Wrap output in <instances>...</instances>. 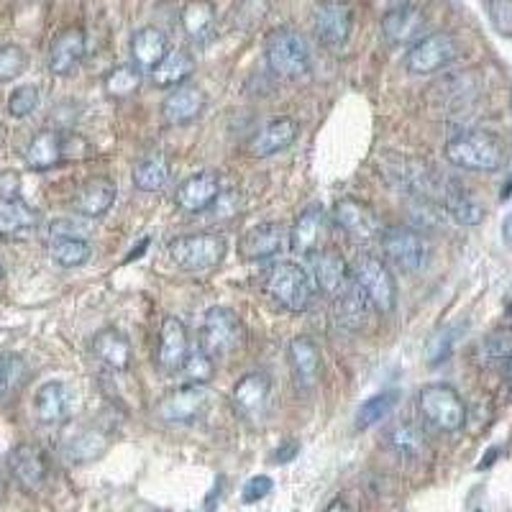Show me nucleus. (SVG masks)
<instances>
[{
    "label": "nucleus",
    "mask_w": 512,
    "mask_h": 512,
    "mask_svg": "<svg viewBox=\"0 0 512 512\" xmlns=\"http://www.w3.org/2000/svg\"><path fill=\"white\" fill-rule=\"evenodd\" d=\"M443 157L466 172H497L505 167L507 154L497 136L487 131H466L446 141Z\"/></svg>",
    "instance_id": "nucleus-1"
},
{
    "label": "nucleus",
    "mask_w": 512,
    "mask_h": 512,
    "mask_svg": "<svg viewBox=\"0 0 512 512\" xmlns=\"http://www.w3.org/2000/svg\"><path fill=\"white\" fill-rule=\"evenodd\" d=\"M262 290L290 313H305L315 303L313 277L295 262L272 264L262 277Z\"/></svg>",
    "instance_id": "nucleus-2"
},
{
    "label": "nucleus",
    "mask_w": 512,
    "mask_h": 512,
    "mask_svg": "<svg viewBox=\"0 0 512 512\" xmlns=\"http://www.w3.org/2000/svg\"><path fill=\"white\" fill-rule=\"evenodd\" d=\"M264 57L269 70L285 80H300L310 72V49L303 34L295 29H274L264 41Z\"/></svg>",
    "instance_id": "nucleus-3"
},
{
    "label": "nucleus",
    "mask_w": 512,
    "mask_h": 512,
    "mask_svg": "<svg viewBox=\"0 0 512 512\" xmlns=\"http://www.w3.org/2000/svg\"><path fill=\"white\" fill-rule=\"evenodd\" d=\"M418 410L441 433H456L466 425V402L451 384L433 382L418 392Z\"/></svg>",
    "instance_id": "nucleus-4"
},
{
    "label": "nucleus",
    "mask_w": 512,
    "mask_h": 512,
    "mask_svg": "<svg viewBox=\"0 0 512 512\" xmlns=\"http://www.w3.org/2000/svg\"><path fill=\"white\" fill-rule=\"evenodd\" d=\"M351 280L369 297L374 310L390 315L397 308V282L387 262L374 254H361L351 267Z\"/></svg>",
    "instance_id": "nucleus-5"
},
{
    "label": "nucleus",
    "mask_w": 512,
    "mask_h": 512,
    "mask_svg": "<svg viewBox=\"0 0 512 512\" xmlns=\"http://www.w3.org/2000/svg\"><path fill=\"white\" fill-rule=\"evenodd\" d=\"M169 259L185 272H205L223 262L226 256V239L218 233H190L177 236L167 246Z\"/></svg>",
    "instance_id": "nucleus-6"
},
{
    "label": "nucleus",
    "mask_w": 512,
    "mask_h": 512,
    "mask_svg": "<svg viewBox=\"0 0 512 512\" xmlns=\"http://www.w3.org/2000/svg\"><path fill=\"white\" fill-rule=\"evenodd\" d=\"M456 57H459V41L446 31H436V34H425L410 44V49L405 52V70L418 77L433 75V72L448 67Z\"/></svg>",
    "instance_id": "nucleus-7"
},
{
    "label": "nucleus",
    "mask_w": 512,
    "mask_h": 512,
    "mask_svg": "<svg viewBox=\"0 0 512 512\" xmlns=\"http://www.w3.org/2000/svg\"><path fill=\"white\" fill-rule=\"evenodd\" d=\"M384 259L397 269V272L415 274L428 262V244L418 231L408 226H390L379 233Z\"/></svg>",
    "instance_id": "nucleus-8"
},
{
    "label": "nucleus",
    "mask_w": 512,
    "mask_h": 512,
    "mask_svg": "<svg viewBox=\"0 0 512 512\" xmlns=\"http://www.w3.org/2000/svg\"><path fill=\"white\" fill-rule=\"evenodd\" d=\"M313 31L326 49H341L354 31V8L349 0H315Z\"/></svg>",
    "instance_id": "nucleus-9"
},
{
    "label": "nucleus",
    "mask_w": 512,
    "mask_h": 512,
    "mask_svg": "<svg viewBox=\"0 0 512 512\" xmlns=\"http://www.w3.org/2000/svg\"><path fill=\"white\" fill-rule=\"evenodd\" d=\"M241 341V320L231 308L216 305L210 308L203 318V331H200V349L208 351L213 359L231 354Z\"/></svg>",
    "instance_id": "nucleus-10"
},
{
    "label": "nucleus",
    "mask_w": 512,
    "mask_h": 512,
    "mask_svg": "<svg viewBox=\"0 0 512 512\" xmlns=\"http://www.w3.org/2000/svg\"><path fill=\"white\" fill-rule=\"evenodd\" d=\"M333 221L351 241H359V244H369V241L379 239V233H382V223L372 205L356 198L338 200L333 205Z\"/></svg>",
    "instance_id": "nucleus-11"
},
{
    "label": "nucleus",
    "mask_w": 512,
    "mask_h": 512,
    "mask_svg": "<svg viewBox=\"0 0 512 512\" xmlns=\"http://www.w3.org/2000/svg\"><path fill=\"white\" fill-rule=\"evenodd\" d=\"M208 408V390L203 384H185L180 390H172L157 405L159 420L172 425H185L198 420Z\"/></svg>",
    "instance_id": "nucleus-12"
},
{
    "label": "nucleus",
    "mask_w": 512,
    "mask_h": 512,
    "mask_svg": "<svg viewBox=\"0 0 512 512\" xmlns=\"http://www.w3.org/2000/svg\"><path fill=\"white\" fill-rule=\"evenodd\" d=\"M8 469H11L18 487L26 489V492H36V489H41L47 484V454H44L39 446H34V443H18L11 454H8Z\"/></svg>",
    "instance_id": "nucleus-13"
},
{
    "label": "nucleus",
    "mask_w": 512,
    "mask_h": 512,
    "mask_svg": "<svg viewBox=\"0 0 512 512\" xmlns=\"http://www.w3.org/2000/svg\"><path fill=\"white\" fill-rule=\"evenodd\" d=\"M221 198V177L216 172H198L190 175L175 192V203L182 213H205Z\"/></svg>",
    "instance_id": "nucleus-14"
},
{
    "label": "nucleus",
    "mask_w": 512,
    "mask_h": 512,
    "mask_svg": "<svg viewBox=\"0 0 512 512\" xmlns=\"http://www.w3.org/2000/svg\"><path fill=\"white\" fill-rule=\"evenodd\" d=\"M75 408V390L62 379L41 384L34 397L36 420L44 425H59L72 415Z\"/></svg>",
    "instance_id": "nucleus-15"
},
{
    "label": "nucleus",
    "mask_w": 512,
    "mask_h": 512,
    "mask_svg": "<svg viewBox=\"0 0 512 512\" xmlns=\"http://www.w3.org/2000/svg\"><path fill=\"white\" fill-rule=\"evenodd\" d=\"M187 354H190V336H187V326L175 315H167L159 328V351L157 364L164 372H180L185 364Z\"/></svg>",
    "instance_id": "nucleus-16"
},
{
    "label": "nucleus",
    "mask_w": 512,
    "mask_h": 512,
    "mask_svg": "<svg viewBox=\"0 0 512 512\" xmlns=\"http://www.w3.org/2000/svg\"><path fill=\"white\" fill-rule=\"evenodd\" d=\"M297 134H300V123H297L295 118H274V121H269L267 126L259 128V131L251 136L246 149H249L251 157H272V154L285 152L287 146L295 144Z\"/></svg>",
    "instance_id": "nucleus-17"
},
{
    "label": "nucleus",
    "mask_w": 512,
    "mask_h": 512,
    "mask_svg": "<svg viewBox=\"0 0 512 512\" xmlns=\"http://www.w3.org/2000/svg\"><path fill=\"white\" fill-rule=\"evenodd\" d=\"M282 241H285V226L282 223H259V226L249 228L244 233V239L239 244V254L246 262H262V259H272L282 251Z\"/></svg>",
    "instance_id": "nucleus-18"
},
{
    "label": "nucleus",
    "mask_w": 512,
    "mask_h": 512,
    "mask_svg": "<svg viewBox=\"0 0 512 512\" xmlns=\"http://www.w3.org/2000/svg\"><path fill=\"white\" fill-rule=\"evenodd\" d=\"M423 31V13L410 3L392 6L382 18V36L392 47H402L408 41H418Z\"/></svg>",
    "instance_id": "nucleus-19"
},
{
    "label": "nucleus",
    "mask_w": 512,
    "mask_h": 512,
    "mask_svg": "<svg viewBox=\"0 0 512 512\" xmlns=\"http://www.w3.org/2000/svg\"><path fill=\"white\" fill-rule=\"evenodd\" d=\"M85 59V34L80 29H67L52 41L49 49V70L57 77H70L80 70Z\"/></svg>",
    "instance_id": "nucleus-20"
},
{
    "label": "nucleus",
    "mask_w": 512,
    "mask_h": 512,
    "mask_svg": "<svg viewBox=\"0 0 512 512\" xmlns=\"http://www.w3.org/2000/svg\"><path fill=\"white\" fill-rule=\"evenodd\" d=\"M116 195V182L108 180V177H95V180L85 182V185L77 190L75 200H72V208H75L82 218L93 221V218L105 216V213L111 210V205L116 203Z\"/></svg>",
    "instance_id": "nucleus-21"
},
{
    "label": "nucleus",
    "mask_w": 512,
    "mask_h": 512,
    "mask_svg": "<svg viewBox=\"0 0 512 512\" xmlns=\"http://www.w3.org/2000/svg\"><path fill=\"white\" fill-rule=\"evenodd\" d=\"M205 111V93L192 85H180L162 100V118L169 126H185Z\"/></svg>",
    "instance_id": "nucleus-22"
},
{
    "label": "nucleus",
    "mask_w": 512,
    "mask_h": 512,
    "mask_svg": "<svg viewBox=\"0 0 512 512\" xmlns=\"http://www.w3.org/2000/svg\"><path fill=\"white\" fill-rule=\"evenodd\" d=\"M351 267L338 251L328 249L315 254V287L326 292L328 297H336L349 287Z\"/></svg>",
    "instance_id": "nucleus-23"
},
{
    "label": "nucleus",
    "mask_w": 512,
    "mask_h": 512,
    "mask_svg": "<svg viewBox=\"0 0 512 512\" xmlns=\"http://www.w3.org/2000/svg\"><path fill=\"white\" fill-rule=\"evenodd\" d=\"M287 359H290L292 374H295L297 384L310 390L320 379V349L315 346L313 338L297 336L292 338L287 346Z\"/></svg>",
    "instance_id": "nucleus-24"
},
{
    "label": "nucleus",
    "mask_w": 512,
    "mask_h": 512,
    "mask_svg": "<svg viewBox=\"0 0 512 512\" xmlns=\"http://www.w3.org/2000/svg\"><path fill=\"white\" fill-rule=\"evenodd\" d=\"M323 221L326 213L320 205H308V208L297 216L295 226L290 231V249L295 256H313L320 244V233H323Z\"/></svg>",
    "instance_id": "nucleus-25"
},
{
    "label": "nucleus",
    "mask_w": 512,
    "mask_h": 512,
    "mask_svg": "<svg viewBox=\"0 0 512 512\" xmlns=\"http://www.w3.org/2000/svg\"><path fill=\"white\" fill-rule=\"evenodd\" d=\"M441 205L446 208V213L454 218L461 226H479L484 221V208L472 192L464 190L459 182H446L441 195Z\"/></svg>",
    "instance_id": "nucleus-26"
},
{
    "label": "nucleus",
    "mask_w": 512,
    "mask_h": 512,
    "mask_svg": "<svg viewBox=\"0 0 512 512\" xmlns=\"http://www.w3.org/2000/svg\"><path fill=\"white\" fill-rule=\"evenodd\" d=\"M269 392H272V382L264 372H251L246 377H241V382L233 387V408L239 410L241 415H256L262 413L264 405L269 400Z\"/></svg>",
    "instance_id": "nucleus-27"
},
{
    "label": "nucleus",
    "mask_w": 512,
    "mask_h": 512,
    "mask_svg": "<svg viewBox=\"0 0 512 512\" xmlns=\"http://www.w3.org/2000/svg\"><path fill=\"white\" fill-rule=\"evenodd\" d=\"M369 315H372L369 297L351 280L349 287L341 295H336V320L349 331H361V328H367Z\"/></svg>",
    "instance_id": "nucleus-28"
},
{
    "label": "nucleus",
    "mask_w": 512,
    "mask_h": 512,
    "mask_svg": "<svg viewBox=\"0 0 512 512\" xmlns=\"http://www.w3.org/2000/svg\"><path fill=\"white\" fill-rule=\"evenodd\" d=\"M167 52V34H164L162 29H157V26H144V29L136 31L134 39H131V54H134V64L139 70L152 72Z\"/></svg>",
    "instance_id": "nucleus-29"
},
{
    "label": "nucleus",
    "mask_w": 512,
    "mask_h": 512,
    "mask_svg": "<svg viewBox=\"0 0 512 512\" xmlns=\"http://www.w3.org/2000/svg\"><path fill=\"white\" fill-rule=\"evenodd\" d=\"M93 354L100 364H105L113 372H123L131 364V344L116 328H103L93 338Z\"/></svg>",
    "instance_id": "nucleus-30"
},
{
    "label": "nucleus",
    "mask_w": 512,
    "mask_h": 512,
    "mask_svg": "<svg viewBox=\"0 0 512 512\" xmlns=\"http://www.w3.org/2000/svg\"><path fill=\"white\" fill-rule=\"evenodd\" d=\"M180 26L195 44H205L216 34V6L210 0H190L180 13Z\"/></svg>",
    "instance_id": "nucleus-31"
},
{
    "label": "nucleus",
    "mask_w": 512,
    "mask_h": 512,
    "mask_svg": "<svg viewBox=\"0 0 512 512\" xmlns=\"http://www.w3.org/2000/svg\"><path fill=\"white\" fill-rule=\"evenodd\" d=\"M64 157V136L52 128H44L26 146V164L34 172H47V169L57 167Z\"/></svg>",
    "instance_id": "nucleus-32"
},
{
    "label": "nucleus",
    "mask_w": 512,
    "mask_h": 512,
    "mask_svg": "<svg viewBox=\"0 0 512 512\" xmlns=\"http://www.w3.org/2000/svg\"><path fill=\"white\" fill-rule=\"evenodd\" d=\"M39 213L21 198H0V239H13L34 231Z\"/></svg>",
    "instance_id": "nucleus-33"
},
{
    "label": "nucleus",
    "mask_w": 512,
    "mask_h": 512,
    "mask_svg": "<svg viewBox=\"0 0 512 512\" xmlns=\"http://www.w3.org/2000/svg\"><path fill=\"white\" fill-rule=\"evenodd\" d=\"M195 72V59L185 49H169L162 62L152 70V80L157 88L175 90Z\"/></svg>",
    "instance_id": "nucleus-34"
},
{
    "label": "nucleus",
    "mask_w": 512,
    "mask_h": 512,
    "mask_svg": "<svg viewBox=\"0 0 512 512\" xmlns=\"http://www.w3.org/2000/svg\"><path fill=\"white\" fill-rule=\"evenodd\" d=\"M26 382H29V361L21 354L3 351L0 354V402L21 392Z\"/></svg>",
    "instance_id": "nucleus-35"
},
{
    "label": "nucleus",
    "mask_w": 512,
    "mask_h": 512,
    "mask_svg": "<svg viewBox=\"0 0 512 512\" xmlns=\"http://www.w3.org/2000/svg\"><path fill=\"white\" fill-rule=\"evenodd\" d=\"M479 359L484 367H507L512 361V328H495L482 338Z\"/></svg>",
    "instance_id": "nucleus-36"
},
{
    "label": "nucleus",
    "mask_w": 512,
    "mask_h": 512,
    "mask_svg": "<svg viewBox=\"0 0 512 512\" xmlns=\"http://www.w3.org/2000/svg\"><path fill=\"white\" fill-rule=\"evenodd\" d=\"M49 256H52V262L59 264V267L75 269L90 262L93 246L85 239H52V244H49Z\"/></svg>",
    "instance_id": "nucleus-37"
},
{
    "label": "nucleus",
    "mask_w": 512,
    "mask_h": 512,
    "mask_svg": "<svg viewBox=\"0 0 512 512\" xmlns=\"http://www.w3.org/2000/svg\"><path fill=\"white\" fill-rule=\"evenodd\" d=\"M103 88L111 98H128V95L139 93L141 70L136 64H118L103 77Z\"/></svg>",
    "instance_id": "nucleus-38"
},
{
    "label": "nucleus",
    "mask_w": 512,
    "mask_h": 512,
    "mask_svg": "<svg viewBox=\"0 0 512 512\" xmlns=\"http://www.w3.org/2000/svg\"><path fill=\"white\" fill-rule=\"evenodd\" d=\"M395 405L397 392H379V395L364 400L361 408L356 410V431H367V428L377 425L379 420H384L395 410Z\"/></svg>",
    "instance_id": "nucleus-39"
},
{
    "label": "nucleus",
    "mask_w": 512,
    "mask_h": 512,
    "mask_svg": "<svg viewBox=\"0 0 512 512\" xmlns=\"http://www.w3.org/2000/svg\"><path fill=\"white\" fill-rule=\"evenodd\" d=\"M169 180V167L164 157H149L141 159L134 167V185L144 192H157L167 185Z\"/></svg>",
    "instance_id": "nucleus-40"
},
{
    "label": "nucleus",
    "mask_w": 512,
    "mask_h": 512,
    "mask_svg": "<svg viewBox=\"0 0 512 512\" xmlns=\"http://www.w3.org/2000/svg\"><path fill=\"white\" fill-rule=\"evenodd\" d=\"M387 441H390L392 451H395L400 459H418L425 448V436L410 423L395 425L390 431V436H387Z\"/></svg>",
    "instance_id": "nucleus-41"
},
{
    "label": "nucleus",
    "mask_w": 512,
    "mask_h": 512,
    "mask_svg": "<svg viewBox=\"0 0 512 512\" xmlns=\"http://www.w3.org/2000/svg\"><path fill=\"white\" fill-rule=\"evenodd\" d=\"M105 446H108V441H105L100 433L95 431H82L77 433V436H72L70 441H67V448H64V454H67V459L72 461V464H82V461H93L95 456H100L105 451Z\"/></svg>",
    "instance_id": "nucleus-42"
},
{
    "label": "nucleus",
    "mask_w": 512,
    "mask_h": 512,
    "mask_svg": "<svg viewBox=\"0 0 512 512\" xmlns=\"http://www.w3.org/2000/svg\"><path fill=\"white\" fill-rule=\"evenodd\" d=\"M182 372L190 379V384H203L205 387L213 379V374H216V359L208 351L200 349V346L198 349H190L185 364H182Z\"/></svg>",
    "instance_id": "nucleus-43"
},
{
    "label": "nucleus",
    "mask_w": 512,
    "mask_h": 512,
    "mask_svg": "<svg viewBox=\"0 0 512 512\" xmlns=\"http://www.w3.org/2000/svg\"><path fill=\"white\" fill-rule=\"evenodd\" d=\"M29 67V54L18 44H6L0 47V82H13L21 77Z\"/></svg>",
    "instance_id": "nucleus-44"
},
{
    "label": "nucleus",
    "mask_w": 512,
    "mask_h": 512,
    "mask_svg": "<svg viewBox=\"0 0 512 512\" xmlns=\"http://www.w3.org/2000/svg\"><path fill=\"white\" fill-rule=\"evenodd\" d=\"M39 103V88H36V85H21V88L13 90L11 98H8V113H11L13 118H26L39 108Z\"/></svg>",
    "instance_id": "nucleus-45"
},
{
    "label": "nucleus",
    "mask_w": 512,
    "mask_h": 512,
    "mask_svg": "<svg viewBox=\"0 0 512 512\" xmlns=\"http://www.w3.org/2000/svg\"><path fill=\"white\" fill-rule=\"evenodd\" d=\"M456 336H459V328L446 326L443 331H438L436 336L428 341V346H425V354H428V364H433V367H436V364L446 361L448 354L454 351Z\"/></svg>",
    "instance_id": "nucleus-46"
},
{
    "label": "nucleus",
    "mask_w": 512,
    "mask_h": 512,
    "mask_svg": "<svg viewBox=\"0 0 512 512\" xmlns=\"http://www.w3.org/2000/svg\"><path fill=\"white\" fill-rule=\"evenodd\" d=\"M52 239H85L90 236V223L88 218L82 216H70V218H57V221L49 226Z\"/></svg>",
    "instance_id": "nucleus-47"
},
{
    "label": "nucleus",
    "mask_w": 512,
    "mask_h": 512,
    "mask_svg": "<svg viewBox=\"0 0 512 512\" xmlns=\"http://www.w3.org/2000/svg\"><path fill=\"white\" fill-rule=\"evenodd\" d=\"M272 489H274L272 477H264L262 474V477H251L249 482L244 484V492H241V497H244L246 505H254V502L264 500V497H267Z\"/></svg>",
    "instance_id": "nucleus-48"
},
{
    "label": "nucleus",
    "mask_w": 512,
    "mask_h": 512,
    "mask_svg": "<svg viewBox=\"0 0 512 512\" xmlns=\"http://www.w3.org/2000/svg\"><path fill=\"white\" fill-rule=\"evenodd\" d=\"M18 185L16 172H0V198H18Z\"/></svg>",
    "instance_id": "nucleus-49"
},
{
    "label": "nucleus",
    "mask_w": 512,
    "mask_h": 512,
    "mask_svg": "<svg viewBox=\"0 0 512 512\" xmlns=\"http://www.w3.org/2000/svg\"><path fill=\"white\" fill-rule=\"evenodd\" d=\"M297 451H300V446H297L295 441H287L285 446H282V448H277V451H274V456H272V459H274V464H287V461H292V459H295V454H297Z\"/></svg>",
    "instance_id": "nucleus-50"
},
{
    "label": "nucleus",
    "mask_w": 512,
    "mask_h": 512,
    "mask_svg": "<svg viewBox=\"0 0 512 512\" xmlns=\"http://www.w3.org/2000/svg\"><path fill=\"white\" fill-rule=\"evenodd\" d=\"M323 512H354V510H351V507H349V502L341 500V497H336V500L328 502L326 510H323Z\"/></svg>",
    "instance_id": "nucleus-51"
},
{
    "label": "nucleus",
    "mask_w": 512,
    "mask_h": 512,
    "mask_svg": "<svg viewBox=\"0 0 512 512\" xmlns=\"http://www.w3.org/2000/svg\"><path fill=\"white\" fill-rule=\"evenodd\" d=\"M502 239H505L507 246H512V213L502 223Z\"/></svg>",
    "instance_id": "nucleus-52"
},
{
    "label": "nucleus",
    "mask_w": 512,
    "mask_h": 512,
    "mask_svg": "<svg viewBox=\"0 0 512 512\" xmlns=\"http://www.w3.org/2000/svg\"><path fill=\"white\" fill-rule=\"evenodd\" d=\"M510 190H512V180L507 182V187H502V200H507V198H510Z\"/></svg>",
    "instance_id": "nucleus-53"
},
{
    "label": "nucleus",
    "mask_w": 512,
    "mask_h": 512,
    "mask_svg": "<svg viewBox=\"0 0 512 512\" xmlns=\"http://www.w3.org/2000/svg\"><path fill=\"white\" fill-rule=\"evenodd\" d=\"M507 367H510V372H507V390H510V395H512V361L507 364Z\"/></svg>",
    "instance_id": "nucleus-54"
},
{
    "label": "nucleus",
    "mask_w": 512,
    "mask_h": 512,
    "mask_svg": "<svg viewBox=\"0 0 512 512\" xmlns=\"http://www.w3.org/2000/svg\"><path fill=\"white\" fill-rule=\"evenodd\" d=\"M3 495H6V487H3V479H0V500H3Z\"/></svg>",
    "instance_id": "nucleus-55"
},
{
    "label": "nucleus",
    "mask_w": 512,
    "mask_h": 512,
    "mask_svg": "<svg viewBox=\"0 0 512 512\" xmlns=\"http://www.w3.org/2000/svg\"><path fill=\"white\" fill-rule=\"evenodd\" d=\"M3 277H6V269H3V262H0V282H3Z\"/></svg>",
    "instance_id": "nucleus-56"
}]
</instances>
